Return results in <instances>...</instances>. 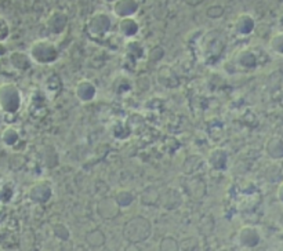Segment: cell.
<instances>
[{
  "label": "cell",
  "mask_w": 283,
  "mask_h": 251,
  "mask_svg": "<svg viewBox=\"0 0 283 251\" xmlns=\"http://www.w3.org/2000/svg\"><path fill=\"white\" fill-rule=\"evenodd\" d=\"M120 207L118 203L115 201L113 196H108V198H103L97 203V214L103 218V220H113L119 215Z\"/></svg>",
  "instance_id": "cell-9"
},
{
  "label": "cell",
  "mask_w": 283,
  "mask_h": 251,
  "mask_svg": "<svg viewBox=\"0 0 283 251\" xmlns=\"http://www.w3.org/2000/svg\"><path fill=\"white\" fill-rule=\"evenodd\" d=\"M138 1L137 0H116L113 1V13L119 18L133 17L138 11Z\"/></svg>",
  "instance_id": "cell-11"
},
{
  "label": "cell",
  "mask_w": 283,
  "mask_h": 251,
  "mask_svg": "<svg viewBox=\"0 0 283 251\" xmlns=\"http://www.w3.org/2000/svg\"><path fill=\"white\" fill-rule=\"evenodd\" d=\"M75 97L80 102H91L97 97V86L89 79H82L75 86Z\"/></svg>",
  "instance_id": "cell-6"
},
{
  "label": "cell",
  "mask_w": 283,
  "mask_h": 251,
  "mask_svg": "<svg viewBox=\"0 0 283 251\" xmlns=\"http://www.w3.org/2000/svg\"><path fill=\"white\" fill-rule=\"evenodd\" d=\"M13 188L7 184H0V203H7L13 198Z\"/></svg>",
  "instance_id": "cell-25"
},
{
  "label": "cell",
  "mask_w": 283,
  "mask_h": 251,
  "mask_svg": "<svg viewBox=\"0 0 283 251\" xmlns=\"http://www.w3.org/2000/svg\"><path fill=\"white\" fill-rule=\"evenodd\" d=\"M160 192L157 191V188L155 186H148L145 188L140 195V203L144 206H154L156 204L157 201L160 200Z\"/></svg>",
  "instance_id": "cell-17"
},
{
  "label": "cell",
  "mask_w": 283,
  "mask_h": 251,
  "mask_svg": "<svg viewBox=\"0 0 283 251\" xmlns=\"http://www.w3.org/2000/svg\"><path fill=\"white\" fill-rule=\"evenodd\" d=\"M113 199L118 203V206L120 208H127V207H130L134 203L135 196L134 193L129 191V189H119L118 192L113 195Z\"/></svg>",
  "instance_id": "cell-18"
},
{
  "label": "cell",
  "mask_w": 283,
  "mask_h": 251,
  "mask_svg": "<svg viewBox=\"0 0 283 251\" xmlns=\"http://www.w3.org/2000/svg\"><path fill=\"white\" fill-rule=\"evenodd\" d=\"M122 233L129 243H144L152 235V224L145 217H133L125 224Z\"/></svg>",
  "instance_id": "cell-1"
},
{
  "label": "cell",
  "mask_w": 283,
  "mask_h": 251,
  "mask_svg": "<svg viewBox=\"0 0 283 251\" xmlns=\"http://www.w3.org/2000/svg\"><path fill=\"white\" fill-rule=\"evenodd\" d=\"M1 142L6 147H15L20 142V131L15 127H6L1 133Z\"/></svg>",
  "instance_id": "cell-20"
},
{
  "label": "cell",
  "mask_w": 283,
  "mask_h": 251,
  "mask_svg": "<svg viewBox=\"0 0 283 251\" xmlns=\"http://www.w3.org/2000/svg\"><path fill=\"white\" fill-rule=\"evenodd\" d=\"M157 81L160 86L167 87V89H174L179 86V76L174 72V69L170 67H163L159 69L157 72Z\"/></svg>",
  "instance_id": "cell-14"
},
{
  "label": "cell",
  "mask_w": 283,
  "mask_h": 251,
  "mask_svg": "<svg viewBox=\"0 0 283 251\" xmlns=\"http://www.w3.org/2000/svg\"><path fill=\"white\" fill-rule=\"evenodd\" d=\"M271 49L278 52H283V35H276L271 40Z\"/></svg>",
  "instance_id": "cell-29"
},
{
  "label": "cell",
  "mask_w": 283,
  "mask_h": 251,
  "mask_svg": "<svg viewBox=\"0 0 283 251\" xmlns=\"http://www.w3.org/2000/svg\"><path fill=\"white\" fill-rule=\"evenodd\" d=\"M46 26L52 35H61L64 33L68 26V17L62 11H54L46 21Z\"/></svg>",
  "instance_id": "cell-10"
},
{
  "label": "cell",
  "mask_w": 283,
  "mask_h": 251,
  "mask_svg": "<svg viewBox=\"0 0 283 251\" xmlns=\"http://www.w3.org/2000/svg\"><path fill=\"white\" fill-rule=\"evenodd\" d=\"M181 203H182V195L177 189H170L169 192L164 193L163 206L167 210H174L181 206Z\"/></svg>",
  "instance_id": "cell-19"
},
{
  "label": "cell",
  "mask_w": 283,
  "mask_h": 251,
  "mask_svg": "<svg viewBox=\"0 0 283 251\" xmlns=\"http://www.w3.org/2000/svg\"><path fill=\"white\" fill-rule=\"evenodd\" d=\"M28 54H29L32 62H36L39 65H50L58 59L60 50L51 40L40 39L30 45Z\"/></svg>",
  "instance_id": "cell-2"
},
{
  "label": "cell",
  "mask_w": 283,
  "mask_h": 251,
  "mask_svg": "<svg viewBox=\"0 0 283 251\" xmlns=\"http://www.w3.org/2000/svg\"><path fill=\"white\" fill-rule=\"evenodd\" d=\"M235 62L239 68H245V69H250V68L256 67V57L252 51L243 50L236 55Z\"/></svg>",
  "instance_id": "cell-21"
},
{
  "label": "cell",
  "mask_w": 283,
  "mask_h": 251,
  "mask_svg": "<svg viewBox=\"0 0 283 251\" xmlns=\"http://www.w3.org/2000/svg\"><path fill=\"white\" fill-rule=\"evenodd\" d=\"M207 164L210 169L216 171H224L228 167V152L221 147H216L207 155Z\"/></svg>",
  "instance_id": "cell-8"
},
{
  "label": "cell",
  "mask_w": 283,
  "mask_h": 251,
  "mask_svg": "<svg viewBox=\"0 0 283 251\" xmlns=\"http://www.w3.org/2000/svg\"><path fill=\"white\" fill-rule=\"evenodd\" d=\"M51 232L54 237H57L61 242H67V240H69V237H71V230H69V228H68L65 224H62V222H55L51 226Z\"/></svg>",
  "instance_id": "cell-23"
},
{
  "label": "cell",
  "mask_w": 283,
  "mask_h": 251,
  "mask_svg": "<svg viewBox=\"0 0 283 251\" xmlns=\"http://www.w3.org/2000/svg\"><path fill=\"white\" fill-rule=\"evenodd\" d=\"M236 242L243 249H253L260 243V233L254 226H243L236 235Z\"/></svg>",
  "instance_id": "cell-7"
},
{
  "label": "cell",
  "mask_w": 283,
  "mask_h": 251,
  "mask_svg": "<svg viewBox=\"0 0 283 251\" xmlns=\"http://www.w3.org/2000/svg\"><path fill=\"white\" fill-rule=\"evenodd\" d=\"M10 35V26L7 21L0 15V42H4Z\"/></svg>",
  "instance_id": "cell-28"
},
{
  "label": "cell",
  "mask_w": 283,
  "mask_h": 251,
  "mask_svg": "<svg viewBox=\"0 0 283 251\" xmlns=\"http://www.w3.org/2000/svg\"><path fill=\"white\" fill-rule=\"evenodd\" d=\"M7 54V47L4 46V42H0V57Z\"/></svg>",
  "instance_id": "cell-30"
},
{
  "label": "cell",
  "mask_w": 283,
  "mask_h": 251,
  "mask_svg": "<svg viewBox=\"0 0 283 251\" xmlns=\"http://www.w3.org/2000/svg\"><path fill=\"white\" fill-rule=\"evenodd\" d=\"M26 198L35 204H46L52 198V185L46 179L36 181L29 186Z\"/></svg>",
  "instance_id": "cell-5"
},
{
  "label": "cell",
  "mask_w": 283,
  "mask_h": 251,
  "mask_svg": "<svg viewBox=\"0 0 283 251\" xmlns=\"http://www.w3.org/2000/svg\"><path fill=\"white\" fill-rule=\"evenodd\" d=\"M87 33L93 37H104L112 28L111 17L105 13H96L87 21Z\"/></svg>",
  "instance_id": "cell-4"
},
{
  "label": "cell",
  "mask_w": 283,
  "mask_h": 251,
  "mask_svg": "<svg viewBox=\"0 0 283 251\" xmlns=\"http://www.w3.org/2000/svg\"><path fill=\"white\" fill-rule=\"evenodd\" d=\"M84 242L90 249H101L106 243V236L101 229H93L86 235Z\"/></svg>",
  "instance_id": "cell-15"
},
{
  "label": "cell",
  "mask_w": 283,
  "mask_h": 251,
  "mask_svg": "<svg viewBox=\"0 0 283 251\" xmlns=\"http://www.w3.org/2000/svg\"><path fill=\"white\" fill-rule=\"evenodd\" d=\"M224 14V8L221 6H211L206 10V15L211 18V20H217V18H221Z\"/></svg>",
  "instance_id": "cell-27"
},
{
  "label": "cell",
  "mask_w": 283,
  "mask_h": 251,
  "mask_svg": "<svg viewBox=\"0 0 283 251\" xmlns=\"http://www.w3.org/2000/svg\"><path fill=\"white\" fill-rule=\"evenodd\" d=\"M23 106L21 90L14 83L0 84V111L4 113H17Z\"/></svg>",
  "instance_id": "cell-3"
},
{
  "label": "cell",
  "mask_w": 283,
  "mask_h": 251,
  "mask_svg": "<svg viewBox=\"0 0 283 251\" xmlns=\"http://www.w3.org/2000/svg\"><path fill=\"white\" fill-rule=\"evenodd\" d=\"M104 1H108V3H113V1H116V0H104Z\"/></svg>",
  "instance_id": "cell-31"
},
{
  "label": "cell",
  "mask_w": 283,
  "mask_h": 251,
  "mask_svg": "<svg viewBox=\"0 0 283 251\" xmlns=\"http://www.w3.org/2000/svg\"><path fill=\"white\" fill-rule=\"evenodd\" d=\"M125 47H126V54L129 57H131V58L134 59L142 58V55H144V46L138 40L130 39Z\"/></svg>",
  "instance_id": "cell-22"
},
{
  "label": "cell",
  "mask_w": 283,
  "mask_h": 251,
  "mask_svg": "<svg viewBox=\"0 0 283 251\" xmlns=\"http://www.w3.org/2000/svg\"><path fill=\"white\" fill-rule=\"evenodd\" d=\"M254 29V21L250 15H239L238 20L235 21V32L243 36V35H249L250 32Z\"/></svg>",
  "instance_id": "cell-16"
},
{
  "label": "cell",
  "mask_w": 283,
  "mask_h": 251,
  "mask_svg": "<svg viewBox=\"0 0 283 251\" xmlns=\"http://www.w3.org/2000/svg\"><path fill=\"white\" fill-rule=\"evenodd\" d=\"M118 32L120 33V36L133 39L140 32V25L133 17H125V18H120L118 24Z\"/></svg>",
  "instance_id": "cell-13"
},
{
  "label": "cell",
  "mask_w": 283,
  "mask_h": 251,
  "mask_svg": "<svg viewBox=\"0 0 283 251\" xmlns=\"http://www.w3.org/2000/svg\"><path fill=\"white\" fill-rule=\"evenodd\" d=\"M163 57H164V50L160 47V46L154 47L148 54V59L149 61H152V62H157V61H160Z\"/></svg>",
  "instance_id": "cell-26"
},
{
  "label": "cell",
  "mask_w": 283,
  "mask_h": 251,
  "mask_svg": "<svg viewBox=\"0 0 283 251\" xmlns=\"http://www.w3.org/2000/svg\"><path fill=\"white\" fill-rule=\"evenodd\" d=\"M160 250H179L180 249V243L177 239H174L173 236H164L162 240H160Z\"/></svg>",
  "instance_id": "cell-24"
},
{
  "label": "cell",
  "mask_w": 283,
  "mask_h": 251,
  "mask_svg": "<svg viewBox=\"0 0 283 251\" xmlns=\"http://www.w3.org/2000/svg\"><path fill=\"white\" fill-rule=\"evenodd\" d=\"M8 62L10 65L14 68L18 72H25L28 71L32 65V59H30L29 54L24 51H13L8 55Z\"/></svg>",
  "instance_id": "cell-12"
}]
</instances>
